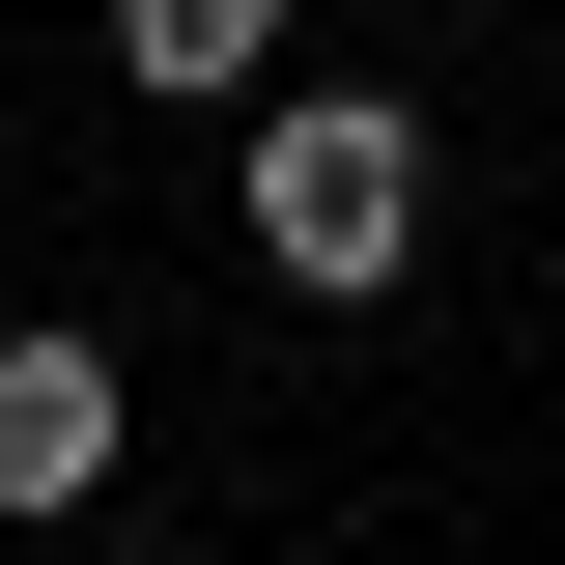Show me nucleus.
<instances>
[{
	"label": "nucleus",
	"mask_w": 565,
	"mask_h": 565,
	"mask_svg": "<svg viewBox=\"0 0 565 565\" xmlns=\"http://www.w3.org/2000/svg\"><path fill=\"white\" fill-rule=\"evenodd\" d=\"M226 199H255V282H282V311H367V282L424 255V114H396V85H255Z\"/></svg>",
	"instance_id": "1"
},
{
	"label": "nucleus",
	"mask_w": 565,
	"mask_h": 565,
	"mask_svg": "<svg viewBox=\"0 0 565 565\" xmlns=\"http://www.w3.org/2000/svg\"><path fill=\"white\" fill-rule=\"evenodd\" d=\"M114 452H141L114 340H85V311H29V340H0V537H85V509H114Z\"/></svg>",
	"instance_id": "2"
},
{
	"label": "nucleus",
	"mask_w": 565,
	"mask_h": 565,
	"mask_svg": "<svg viewBox=\"0 0 565 565\" xmlns=\"http://www.w3.org/2000/svg\"><path fill=\"white\" fill-rule=\"evenodd\" d=\"M114 85H170V114H255V85H282V0H114Z\"/></svg>",
	"instance_id": "3"
},
{
	"label": "nucleus",
	"mask_w": 565,
	"mask_h": 565,
	"mask_svg": "<svg viewBox=\"0 0 565 565\" xmlns=\"http://www.w3.org/2000/svg\"><path fill=\"white\" fill-rule=\"evenodd\" d=\"M85 565H170V537H85Z\"/></svg>",
	"instance_id": "4"
}]
</instances>
